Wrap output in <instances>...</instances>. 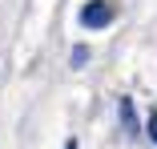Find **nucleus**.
Returning a JSON list of instances; mask_svg holds the SVG:
<instances>
[{
    "instance_id": "1",
    "label": "nucleus",
    "mask_w": 157,
    "mask_h": 149,
    "mask_svg": "<svg viewBox=\"0 0 157 149\" xmlns=\"http://www.w3.org/2000/svg\"><path fill=\"white\" fill-rule=\"evenodd\" d=\"M113 20V4L109 0H89V4L81 8V24L85 28H105Z\"/></svg>"
},
{
    "instance_id": "2",
    "label": "nucleus",
    "mask_w": 157,
    "mask_h": 149,
    "mask_svg": "<svg viewBox=\"0 0 157 149\" xmlns=\"http://www.w3.org/2000/svg\"><path fill=\"white\" fill-rule=\"evenodd\" d=\"M117 109H121V125H125V133H129V137H137V133H141V125H137L133 101H129V97H121V101H117Z\"/></svg>"
},
{
    "instance_id": "3",
    "label": "nucleus",
    "mask_w": 157,
    "mask_h": 149,
    "mask_svg": "<svg viewBox=\"0 0 157 149\" xmlns=\"http://www.w3.org/2000/svg\"><path fill=\"white\" fill-rule=\"evenodd\" d=\"M85 61H89V48L77 44V48H73V65H85Z\"/></svg>"
},
{
    "instance_id": "4",
    "label": "nucleus",
    "mask_w": 157,
    "mask_h": 149,
    "mask_svg": "<svg viewBox=\"0 0 157 149\" xmlns=\"http://www.w3.org/2000/svg\"><path fill=\"white\" fill-rule=\"evenodd\" d=\"M145 133L157 141V113H149V121H145Z\"/></svg>"
},
{
    "instance_id": "5",
    "label": "nucleus",
    "mask_w": 157,
    "mask_h": 149,
    "mask_svg": "<svg viewBox=\"0 0 157 149\" xmlns=\"http://www.w3.org/2000/svg\"><path fill=\"white\" fill-rule=\"evenodd\" d=\"M65 149H77V137H69V141H65Z\"/></svg>"
}]
</instances>
